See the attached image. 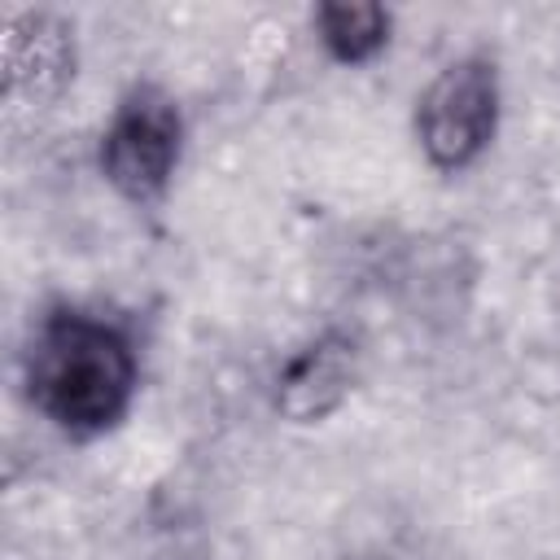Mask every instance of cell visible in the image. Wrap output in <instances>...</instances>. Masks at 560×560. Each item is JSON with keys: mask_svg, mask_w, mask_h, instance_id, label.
I'll use <instances>...</instances> for the list:
<instances>
[{"mask_svg": "<svg viewBox=\"0 0 560 560\" xmlns=\"http://www.w3.org/2000/svg\"><path fill=\"white\" fill-rule=\"evenodd\" d=\"M79 48L74 26L52 9H22L4 22V79L13 96H26L35 105L66 92L74 79Z\"/></svg>", "mask_w": 560, "mask_h": 560, "instance_id": "cell-5", "label": "cell"}, {"mask_svg": "<svg viewBox=\"0 0 560 560\" xmlns=\"http://www.w3.org/2000/svg\"><path fill=\"white\" fill-rule=\"evenodd\" d=\"M324 52L341 66H363L389 44V9L376 0H324L311 13Z\"/></svg>", "mask_w": 560, "mask_h": 560, "instance_id": "cell-6", "label": "cell"}, {"mask_svg": "<svg viewBox=\"0 0 560 560\" xmlns=\"http://www.w3.org/2000/svg\"><path fill=\"white\" fill-rule=\"evenodd\" d=\"M22 376L31 407L48 424L70 438H101L131 411L140 359L114 319L52 306L31 328Z\"/></svg>", "mask_w": 560, "mask_h": 560, "instance_id": "cell-1", "label": "cell"}, {"mask_svg": "<svg viewBox=\"0 0 560 560\" xmlns=\"http://www.w3.org/2000/svg\"><path fill=\"white\" fill-rule=\"evenodd\" d=\"M184 153V114L153 83L122 92L101 131V175L136 206L158 201Z\"/></svg>", "mask_w": 560, "mask_h": 560, "instance_id": "cell-3", "label": "cell"}, {"mask_svg": "<svg viewBox=\"0 0 560 560\" xmlns=\"http://www.w3.org/2000/svg\"><path fill=\"white\" fill-rule=\"evenodd\" d=\"M499 66L486 52H468L442 66L416 101V140L438 171L472 166L499 131Z\"/></svg>", "mask_w": 560, "mask_h": 560, "instance_id": "cell-2", "label": "cell"}, {"mask_svg": "<svg viewBox=\"0 0 560 560\" xmlns=\"http://www.w3.org/2000/svg\"><path fill=\"white\" fill-rule=\"evenodd\" d=\"M359 341L350 332H319L302 350L284 359L276 372V411L289 424H319L328 420L359 385Z\"/></svg>", "mask_w": 560, "mask_h": 560, "instance_id": "cell-4", "label": "cell"}]
</instances>
